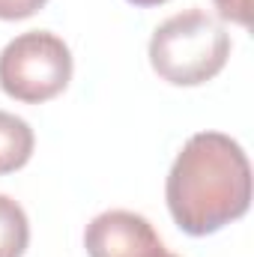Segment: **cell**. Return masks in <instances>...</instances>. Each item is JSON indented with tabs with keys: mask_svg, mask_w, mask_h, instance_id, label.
<instances>
[{
	"mask_svg": "<svg viewBox=\"0 0 254 257\" xmlns=\"http://www.w3.org/2000/svg\"><path fill=\"white\" fill-rule=\"evenodd\" d=\"M129 3H132V6H144V9H147V6H162V3H168V0H129Z\"/></svg>",
	"mask_w": 254,
	"mask_h": 257,
	"instance_id": "9c48e42d",
	"label": "cell"
},
{
	"mask_svg": "<svg viewBox=\"0 0 254 257\" xmlns=\"http://www.w3.org/2000/svg\"><path fill=\"white\" fill-rule=\"evenodd\" d=\"M230 57V33L203 9L165 18L150 39L153 72L174 87H200L212 81Z\"/></svg>",
	"mask_w": 254,
	"mask_h": 257,
	"instance_id": "7a4b0ae2",
	"label": "cell"
},
{
	"mask_svg": "<svg viewBox=\"0 0 254 257\" xmlns=\"http://www.w3.org/2000/svg\"><path fill=\"white\" fill-rule=\"evenodd\" d=\"M212 3H215L221 21H230L239 27L251 24V0H212Z\"/></svg>",
	"mask_w": 254,
	"mask_h": 257,
	"instance_id": "52a82bcc",
	"label": "cell"
},
{
	"mask_svg": "<svg viewBox=\"0 0 254 257\" xmlns=\"http://www.w3.org/2000/svg\"><path fill=\"white\" fill-rule=\"evenodd\" d=\"M147 257H180V254H171V251H165V245H162L159 251H153V254H147Z\"/></svg>",
	"mask_w": 254,
	"mask_h": 257,
	"instance_id": "30bf717a",
	"label": "cell"
},
{
	"mask_svg": "<svg viewBox=\"0 0 254 257\" xmlns=\"http://www.w3.org/2000/svg\"><path fill=\"white\" fill-rule=\"evenodd\" d=\"M84 248L90 257H147L162 248V239L144 215L132 209H108L87 224Z\"/></svg>",
	"mask_w": 254,
	"mask_h": 257,
	"instance_id": "277c9868",
	"label": "cell"
},
{
	"mask_svg": "<svg viewBox=\"0 0 254 257\" xmlns=\"http://www.w3.org/2000/svg\"><path fill=\"white\" fill-rule=\"evenodd\" d=\"M48 0H0V21H21L36 15Z\"/></svg>",
	"mask_w": 254,
	"mask_h": 257,
	"instance_id": "ba28073f",
	"label": "cell"
},
{
	"mask_svg": "<svg viewBox=\"0 0 254 257\" xmlns=\"http://www.w3.org/2000/svg\"><path fill=\"white\" fill-rule=\"evenodd\" d=\"M30 245V221L18 200L0 194V257H24Z\"/></svg>",
	"mask_w": 254,
	"mask_h": 257,
	"instance_id": "8992f818",
	"label": "cell"
},
{
	"mask_svg": "<svg viewBox=\"0 0 254 257\" xmlns=\"http://www.w3.org/2000/svg\"><path fill=\"white\" fill-rule=\"evenodd\" d=\"M33 147H36V135L30 123L9 111H0V177L21 171L30 162Z\"/></svg>",
	"mask_w": 254,
	"mask_h": 257,
	"instance_id": "5b68a950",
	"label": "cell"
},
{
	"mask_svg": "<svg viewBox=\"0 0 254 257\" xmlns=\"http://www.w3.org/2000/svg\"><path fill=\"white\" fill-rule=\"evenodd\" d=\"M72 81V51L57 33L30 30L0 51V90L24 105L60 96Z\"/></svg>",
	"mask_w": 254,
	"mask_h": 257,
	"instance_id": "3957f363",
	"label": "cell"
},
{
	"mask_svg": "<svg viewBox=\"0 0 254 257\" xmlns=\"http://www.w3.org/2000/svg\"><path fill=\"white\" fill-rule=\"evenodd\" d=\"M165 200L177 227L189 236H212L251 206V165L224 132H197L177 153Z\"/></svg>",
	"mask_w": 254,
	"mask_h": 257,
	"instance_id": "6da1fadb",
	"label": "cell"
}]
</instances>
